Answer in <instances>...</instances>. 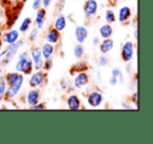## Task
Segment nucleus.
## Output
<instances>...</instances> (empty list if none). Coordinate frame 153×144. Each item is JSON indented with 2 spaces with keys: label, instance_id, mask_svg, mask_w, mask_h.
<instances>
[{
  "label": "nucleus",
  "instance_id": "1",
  "mask_svg": "<svg viewBox=\"0 0 153 144\" xmlns=\"http://www.w3.org/2000/svg\"><path fill=\"white\" fill-rule=\"evenodd\" d=\"M33 68H34V65H33V61L30 57V55L26 52H22L19 55L18 62L16 63V71L22 72L24 74H30L33 71Z\"/></svg>",
  "mask_w": 153,
  "mask_h": 144
},
{
  "label": "nucleus",
  "instance_id": "2",
  "mask_svg": "<svg viewBox=\"0 0 153 144\" xmlns=\"http://www.w3.org/2000/svg\"><path fill=\"white\" fill-rule=\"evenodd\" d=\"M22 44H23V41H19V42H15V43H13V44H10V46L3 51V53H0V57H1V55H4L3 61H4L5 64H9L10 62H12V60L14 59V57H15L16 53H17L18 49L22 46Z\"/></svg>",
  "mask_w": 153,
  "mask_h": 144
},
{
  "label": "nucleus",
  "instance_id": "3",
  "mask_svg": "<svg viewBox=\"0 0 153 144\" xmlns=\"http://www.w3.org/2000/svg\"><path fill=\"white\" fill-rule=\"evenodd\" d=\"M23 79H24L23 76H22L21 74H19L18 79H16V81L14 82L11 86H10L9 89H7V91L4 93L5 96H7V98L12 99V98H14L18 93H19L20 89H21V87H22V84H23Z\"/></svg>",
  "mask_w": 153,
  "mask_h": 144
},
{
  "label": "nucleus",
  "instance_id": "4",
  "mask_svg": "<svg viewBox=\"0 0 153 144\" xmlns=\"http://www.w3.org/2000/svg\"><path fill=\"white\" fill-rule=\"evenodd\" d=\"M32 61L33 65H34L35 69L36 70H41L43 67V57L42 52H41V49L36 47L32 50Z\"/></svg>",
  "mask_w": 153,
  "mask_h": 144
},
{
  "label": "nucleus",
  "instance_id": "5",
  "mask_svg": "<svg viewBox=\"0 0 153 144\" xmlns=\"http://www.w3.org/2000/svg\"><path fill=\"white\" fill-rule=\"evenodd\" d=\"M84 15L87 18L92 17L94 15H96L97 11H98V2L96 0H87L84 4Z\"/></svg>",
  "mask_w": 153,
  "mask_h": 144
},
{
  "label": "nucleus",
  "instance_id": "6",
  "mask_svg": "<svg viewBox=\"0 0 153 144\" xmlns=\"http://www.w3.org/2000/svg\"><path fill=\"white\" fill-rule=\"evenodd\" d=\"M133 50H134V46L132 44V42H126L123 45V48H122V57H123V61L125 62L131 61L132 57H133Z\"/></svg>",
  "mask_w": 153,
  "mask_h": 144
},
{
  "label": "nucleus",
  "instance_id": "7",
  "mask_svg": "<svg viewBox=\"0 0 153 144\" xmlns=\"http://www.w3.org/2000/svg\"><path fill=\"white\" fill-rule=\"evenodd\" d=\"M103 101V95L100 92H91L87 97V102L90 107L97 108L99 107Z\"/></svg>",
  "mask_w": 153,
  "mask_h": 144
},
{
  "label": "nucleus",
  "instance_id": "8",
  "mask_svg": "<svg viewBox=\"0 0 153 144\" xmlns=\"http://www.w3.org/2000/svg\"><path fill=\"white\" fill-rule=\"evenodd\" d=\"M74 36H76V41L79 43H83L84 41L87 39L88 36V30L84 26H76L74 29Z\"/></svg>",
  "mask_w": 153,
  "mask_h": 144
},
{
  "label": "nucleus",
  "instance_id": "9",
  "mask_svg": "<svg viewBox=\"0 0 153 144\" xmlns=\"http://www.w3.org/2000/svg\"><path fill=\"white\" fill-rule=\"evenodd\" d=\"M45 79V74L43 73V72L39 71L36 72V73H34V74L32 75V77H30V87H38V86H40L41 84L43 83V81H44Z\"/></svg>",
  "mask_w": 153,
  "mask_h": 144
},
{
  "label": "nucleus",
  "instance_id": "10",
  "mask_svg": "<svg viewBox=\"0 0 153 144\" xmlns=\"http://www.w3.org/2000/svg\"><path fill=\"white\" fill-rule=\"evenodd\" d=\"M67 107L71 111L79 110L80 107H81V101H80L79 97L76 95H70L67 99Z\"/></svg>",
  "mask_w": 153,
  "mask_h": 144
},
{
  "label": "nucleus",
  "instance_id": "11",
  "mask_svg": "<svg viewBox=\"0 0 153 144\" xmlns=\"http://www.w3.org/2000/svg\"><path fill=\"white\" fill-rule=\"evenodd\" d=\"M39 97H40V93H39L38 90H32V91L28 92L27 96H26V100H27V104L30 107L35 106L39 102Z\"/></svg>",
  "mask_w": 153,
  "mask_h": 144
},
{
  "label": "nucleus",
  "instance_id": "12",
  "mask_svg": "<svg viewBox=\"0 0 153 144\" xmlns=\"http://www.w3.org/2000/svg\"><path fill=\"white\" fill-rule=\"evenodd\" d=\"M87 83H88V75L86 74V73H84V72H81V73H79V74L76 75L74 82V87L76 88L83 87V86L86 85Z\"/></svg>",
  "mask_w": 153,
  "mask_h": 144
},
{
  "label": "nucleus",
  "instance_id": "13",
  "mask_svg": "<svg viewBox=\"0 0 153 144\" xmlns=\"http://www.w3.org/2000/svg\"><path fill=\"white\" fill-rule=\"evenodd\" d=\"M60 39V32L57 30L56 28H51L47 32L46 36V40L48 41V43H51V44H55L59 41Z\"/></svg>",
  "mask_w": 153,
  "mask_h": 144
},
{
  "label": "nucleus",
  "instance_id": "14",
  "mask_svg": "<svg viewBox=\"0 0 153 144\" xmlns=\"http://www.w3.org/2000/svg\"><path fill=\"white\" fill-rule=\"evenodd\" d=\"M18 39H19V32L16 29L11 30L4 36V41L9 44H13V43L17 42Z\"/></svg>",
  "mask_w": 153,
  "mask_h": 144
},
{
  "label": "nucleus",
  "instance_id": "15",
  "mask_svg": "<svg viewBox=\"0 0 153 144\" xmlns=\"http://www.w3.org/2000/svg\"><path fill=\"white\" fill-rule=\"evenodd\" d=\"M131 16V10L128 7H123L122 9H120L119 11V20L121 22H125Z\"/></svg>",
  "mask_w": 153,
  "mask_h": 144
},
{
  "label": "nucleus",
  "instance_id": "16",
  "mask_svg": "<svg viewBox=\"0 0 153 144\" xmlns=\"http://www.w3.org/2000/svg\"><path fill=\"white\" fill-rule=\"evenodd\" d=\"M45 15H46V12H45L44 9H38V13H37V17H36L37 28L43 27L45 21Z\"/></svg>",
  "mask_w": 153,
  "mask_h": 144
},
{
  "label": "nucleus",
  "instance_id": "17",
  "mask_svg": "<svg viewBox=\"0 0 153 144\" xmlns=\"http://www.w3.org/2000/svg\"><path fill=\"white\" fill-rule=\"evenodd\" d=\"M113 48V41L109 39H105L102 43H100V50L103 53H107Z\"/></svg>",
  "mask_w": 153,
  "mask_h": 144
},
{
  "label": "nucleus",
  "instance_id": "18",
  "mask_svg": "<svg viewBox=\"0 0 153 144\" xmlns=\"http://www.w3.org/2000/svg\"><path fill=\"white\" fill-rule=\"evenodd\" d=\"M113 30L112 27H111L110 24H105V25H102L100 28V36L102 37L103 39H109L112 35Z\"/></svg>",
  "mask_w": 153,
  "mask_h": 144
},
{
  "label": "nucleus",
  "instance_id": "19",
  "mask_svg": "<svg viewBox=\"0 0 153 144\" xmlns=\"http://www.w3.org/2000/svg\"><path fill=\"white\" fill-rule=\"evenodd\" d=\"M66 27V18L63 15H59L58 18L55 21V28L59 32L64 30V28Z\"/></svg>",
  "mask_w": 153,
  "mask_h": 144
},
{
  "label": "nucleus",
  "instance_id": "20",
  "mask_svg": "<svg viewBox=\"0 0 153 144\" xmlns=\"http://www.w3.org/2000/svg\"><path fill=\"white\" fill-rule=\"evenodd\" d=\"M41 52H42V57H44V59H51V57L53 55V45L51 44V43H47V44H45L44 46L42 47V49H41Z\"/></svg>",
  "mask_w": 153,
  "mask_h": 144
},
{
  "label": "nucleus",
  "instance_id": "21",
  "mask_svg": "<svg viewBox=\"0 0 153 144\" xmlns=\"http://www.w3.org/2000/svg\"><path fill=\"white\" fill-rule=\"evenodd\" d=\"M74 54L76 59L82 57V55L84 54V47L81 44H78L74 47Z\"/></svg>",
  "mask_w": 153,
  "mask_h": 144
},
{
  "label": "nucleus",
  "instance_id": "22",
  "mask_svg": "<svg viewBox=\"0 0 153 144\" xmlns=\"http://www.w3.org/2000/svg\"><path fill=\"white\" fill-rule=\"evenodd\" d=\"M30 23H32V19H30V17L25 18V19H24L23 21H22L21 25H20V28H19V30H20V32H26V30L28 29V27H30Z\"/></svg>",
  "mask_w": 153,
  "mask_h": 144
},
{
  "label": "nucleus",
  "instance_id": "23",
  "mask_svg": "<svg viewBox=\"0 0 153 144\" xmlns=\"http://www.w3.org/2000/svg\"><path fill=\"white\" fill-rule=\"evenodd\" d=\"M18 76H19V73H17V72H11V73H9V74L7 75V77H5V79H7V85L11 86L12 84L18 79Z\"/></svg>",
  "mask_w": 153,
  "mask_h": 144
},
{
  "label": "nucleus",
  "instance_id": "24",
  "mask_svg": "<svg viewBox=\"0 0 153 144\" xmlns=\"http://www.w3.org/2000/svg\"><path fill=\"white\" fill-rule=\"evenodd\" d=\"M105 18H106V21L108 24H111L113 23V22L115 21V15L114 13H113L112 11H110V10H108V11L106 12V16H105Z\"/></svg>",
  "mask_w": 153,
  "mask_h": 144
},
{
  "label": "nucleus",
  "instance_id": "25",
  "mask_svg": "<svg viewBox=\"0 0 153 144\" xmlns=\"http://www.w3.org/2000/svg\"><path fill=\"white\" fill-rule=\"evenodd\" d=\"M4 93H5V81L2 77H0V99H2Z\"/></svg>",
  "mask_w": 153,
  "mask_h": 144
},
{
  "label": "nucleus",
  "instance_id": "26",
  "mask_svg": "<svg viewBox=\"0 0 153 144\" xmlns=\"http://www.w3.org/2000/svg\"><path fill=\"white\" fill-rule=\"evenodd\" d=\"M107 57H104V55H101L100 57H99V65L101 66V67H104V66L107 65Z\"/></svg>",
  "mask_w": 153,
  "mask_h": 144
},
{
  "label": "nucleus",
  "instance_id": "27",
  "mask_svg": "<svg viewBox=\"0 0 153 144\" xmlns=\"http://www.w3.org/2000/svg\"><path fill=\"white\" fill-rule=\"evenodd\" d=\"M43 67H44V69H46V70H51V67H53V61L47 59V61H45L44 63H43Z\"/></svg>",
  "mask_w": 153,
  "mask_h": 144
},
{
  "label": "nucleus",
  "instance_id": "28",
  "mask_svg": "<svg viewBox=\"0 0 153 144\" xmlns=\"http://www.w3.org/2000/svg\"><path fill=\"white\" fill-rule=\"evenodd\" d=\"M37 35H38V28H34L30 32V39L32 41H35L37 38Z\"/></svg>",
  "mask_w": 153,
  "mask_h": 144
},
{
  "label": "nucleus",
  "instance_id": "29",
  "mask_svg": "<svg viewBox=\"0 0 153 144\" xmlns=\"http://www.w3.org/2000/svg\"><path fill=\"white\" fill-rule=\"evenodd\" d=\"M41 4H42V0H34V3H33V9H34V10L40 9Z\"/></svg>",
  "mask_w": 153,
  "mask_h": 144
},
{
  "label": "nucleus",
  "instance_id": "30",
  "mask_svg": "<svg viewBox=\"0 0 153 144\" xmlns=\"http://www.w3.org/2000/svg\"><path fill=\"white\" fill-rule=\"evenodd\" d=\"M111 74L114 75V76H117V77H122L121 71H120V69H117V68H114V69L112 70V72H111Z\"/></svg>",
  "mask_w": 153,
  "mask_h": 144
},
{
  "label": "nucleus",
  "instance_id": "31",
  "mask_svg": "<svg viewBox=\"0 0 153 144\" xmlns=\"http://www.w3.org/2000/svg\"><path fill=\"white\" fill-rule=\"evenodd\" d=\"M30 109H33V110H41V109H44V104H39V102L37 104H35V106L30 107Z\"/></svg>",
  "mask_w": 153,
  "mask_h": 144
},
{
  "label": "nucleus",
  "instance_id": "32",
  "mask_svg": "<svg viewBox=\"0 0 153 144\" xmlns=\"http://www.w3.org/2000/svg\"><path fill=\"white\" fill-rule=\"evenodd\" d=\"M110 84H111V86H115V85H117V77L114 76V75H111Z\"/></svg>",
  "mask_w": 153,
  "mask_h": 144
},
{
  "label": "nucleus",
  "instance_id": "33",
  "mask_svg": "<svg viewBox=\"0 0 153 144\" xmlns=\"http://www.w3.org/2000/svg\"><path fill=\"white\" fill-rule=\"evenodd\" d=\"M51 0H42V4L44 5V7H47L49 4H51Z\"/></svg>",
  "mask_w": 153,
  "mask_h": 144
},
{
  "label": "nucleus",
  "instance_id": "34",
  "mask_svg": "<svg viewBox=\"0 0 153 144\" xmlns=\"http://www.w3.org/2000/svg\"><path fill=\"white\" fill-rule=\"evenodd\" d=\"M100 43V39L99 38H94V44H99Z\"/></svg>",
  "mask_w": 153,
  "mask_h": 144
},
{
  "label": "nucleus",
  "instance_id": "35",
  "mask_svg": "<svg viewBox=\"0 0 153 144\" xmlns=\"http://www.w3.org/2000/svg\"><path fill=\"white\" fill-rule=\"evenodd\" d=\"M0 46H1V44H0Z\"/></svg>",
  "mask_w": 153,
  "mask_h": 144
}]
</instances>
